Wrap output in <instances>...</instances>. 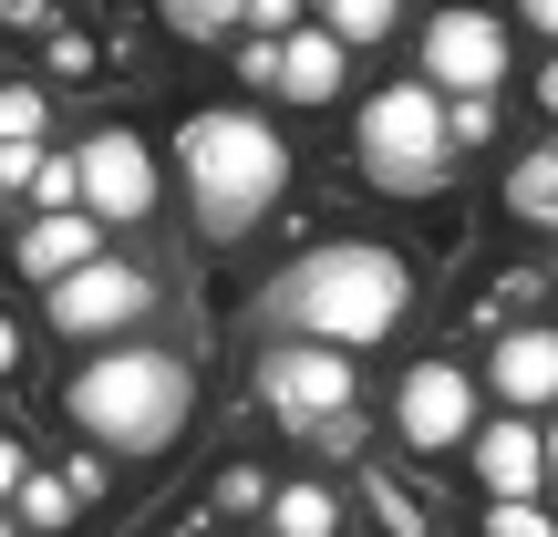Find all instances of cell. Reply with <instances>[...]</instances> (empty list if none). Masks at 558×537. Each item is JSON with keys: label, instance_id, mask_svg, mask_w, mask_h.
I'll use <instances>...</instances> for the list:
<instances>
[{"label": "cell", "instance_id": "1", "mask_svg": "<svg viewBox=\"0 0 558 537\" xmlns=\"http://www.w3.org/2000/svg\"><path fill=\"white\" fill-rule=\"evenodd\" d=\"M279 320H290V341L362 352V341L414 320V259L383 248V239H331V248H311V259L279 279Z\"/></svg>", "mask_w": 558, "mask_h": 537}, {"label": "cell", "instance_id": "2", "mask_svg": "<svg viewBox=\"0 0 558 537\" xmlns=\"http://www.w3.org/2000/svg\"><path fill=\"white\" fill-rule=\"evenodd\" d=\"M62 414L104 455H166L186 435V414H197V373L177 352H156V341H124V352H94L62 382Z\"/></svg>", "mask_w": 558, "mask_h": 537}, {"label": "cell", "instance_id": "3", "mask_svg": "<svg viewBox=\"0 0 558 537\" xmlns=\"http://www.w3.org/2000/svg\"><path fill=\"white\" fill-rule=\"evenodd\" d=\"M177 166H186V207H197L207 239H248V228L290 197V145H279V124L248 114V103L186 114L177 124Z\"/></svg>", "mask_w": 558, "mask_h": 537}, {"label": "cell", "instance_id": "4", "mask_svg": "<svg viewBox=\"0 0 558 537\" xmlns=\"http://www.w3.org/2000/svg\"><path fill=\"white\" fill-rule=\"evenodd\" d=\"M352 156H362V186L383 197H435L445 166H456V103L435 83H383L373 103L352 114Z\"/></svg>", "mask_w": 558, "mask_h": 537}, {"label": "cell", "instance_id": "5", "mask_svg": "<svg viewBox=\"0 0 558 537\" xmlns=\"http://www.w3.org/2000/svg\"><path fill=\"white\" fill-rule=\"evenodd\" d=\"M259 393H269V414L290 424V435H320L331 414H352V352H331V341H279L259 362Z\"/></svg>", "mask_w": 558, "mask_h": 537}, {"label": "cell", "instance_id": "6", "mask_svg": "<svg viewBox=\"0 0 558 537\" xmlns=\"http://www.w3.org/2000/svg\"><path fill=\"white\" fill-rule=\"evenodd\" d=\"M424 83L445 103H476L507 83V21L497 11H435L424 21Z\"/></svg>", "mask_w": 558, "mask_h": 537}, {"label": "cell", "instance_id": "7", "mask_svg": "<svg viewBox=\"0 0 558 537\" xmlns=\"http://www.w3.org/2000/svg\"><path fill=\"white\" fill-rule=\"evenodd\" d=\"M83 218H104V228H145L156 218V145H145L135 124H104V135L83 145Z\"/></svg>", "mask_w": 558, "mask_h": 537}, {"label": "cell", "instance_id": "8", "mask_svg": "<svg viewBox=\"0 0 558 537\" xmlns=\"http://www.w3.org/2000/svg\"><path fill=\"white\" fill-rule=\"evenodd\" d=\"M476 424V382H465V362H414V373L393 382V435L414 444V455H456V444Z\"/></svg>", "mask_w": 558, "mask_h": 537}, {"label": "cell", "instance_id": "9", "mask_svg": "<svg viewBox=\"0 0 558 537\" xmlns=\"http://www.w3.org/2000/svg\"><path fill=\"white\" fill-rule=\"evenodd\" d=\"M41 310H52V331H62V341H104V331H124V320L156 310V279H145L135 259H94L83 279L41 290Z\"/></svg>", "mask_w": 558, "mask_h": 537}, {"label": "cell", "instance_id": "10", "mask_svg": "<svg viewBox=\"0 0 558 537\" xmlns=\"http://www.w3.org/2000/svg\"><path fill=\"white\" fill-rule=\"evenodd\" d=\"M94 259H114V248H104V218H32L21 228V279H32V290H62V279H83Z\"/></svg>", "mask_w": 558, "mask_h": 537}, {"label": "cell", "instance_id": "11", "mask_svg": "<svg viewBox=\"0 0 558 537\" xmlns=\"http://www.w3.org/2000/svg\"><path fill=\"white\" fill-rule=\"evenodd\" d=\"M476 486H497V497H538L548 486V435L527 414H507V424H476Z\"/></svg>", "mask_w": 558, "mask_h": 537}, {"label": "cell", "instance_id": "12", "mask_svg": "<svg viewBox=\"0 0 558 537\" xmlns=\"http://www.w3.org/2000/svg\"><path fill=\"white\" fill-rule=\"evenodd\" d=\"M486 382H497V403H558V331L548 320H518L497 341V362H486Z\"/></svg>", "mask_w": 558, "mask_h": 537}, {"label": "cell", "instance_id": "13", "mask_svg": "<svg viewBox=\"0 0 558 537\" xmlns=\"http://www.w3.org/2000/svg\"><path fill=\"white\" fill-rule=\"evenodd\" d=\"M341 83H352V52H341L320 21H300V32L279 41V94H290V103H331Z\"/></svg>", "mask_w": 558, "mask_h": 537}, {"label": "cell", "instance_id": "14", "mask_svg": "<svg viewBox=\"0 0 558 537\" xmlns=\"http://www.w3.org/2000/svg\"><path fill=\"white\" fill-rule=\"evenodd\" d=\"M269 537H341V497L311 486V476L279 486V497H269Z\"/></svg>", "mask_w": 558, "mask_h": 537}, {"label": "cell", "instance_id": "15", "mask_svg": "<svg viewBox=\"0 0 558 537\" xmlns=\"http://www.w3.org/2000/svg\"><path fill=\"white\" fill-rule=\"evenodd\" d=\"M83 497H94V465H62V476H32L21 486V527H73Z\"/></svg>", "mask_w": 558, "mask_h": 537}, {"label": "cell", "instance_id": "16", "mask_svg": "<svg viewBox=\"0 0 558 537\" xmlns=\"http://www.w3.org/2000/svg\"><path fill=\"white\" fill-rule=\"evenodd\" d=\"M507 207H518V218H548V228H558V145L518 156V176H507Z\"/></svg>", "mask_w": 558, "mask_h": 537}, {"label": "cell", "instance_id": "17", "mask_svg": "<svg viewBox=\"0 0 558 537\" xmlns=\"http://www.w3.org/2000/svg\"><path fill=\"white\" fill-rule=\"evenodd\" d=\"M362 507H373V527H383V537H424V507H414V486H393L383 465L362 476Z\"/></svg>", "mask_w": 558, "mask_h": 537}, {"label": "cell", "instance_id": "18", "mask_svg": "<svg viewBox=\"0 0 558 537\" xmlns=\"http://www.w3.org/2000/svg\"><path fill=\"white\" fill-rule=\"evenodd\" d=\"M311 21L352 52V41H383V32H393V0H331V11H311Z\"/></svg>", "mask_w": 558, "mask_h": 537}, {"label": "cell", "instance_id": "19", "mask_svg": "<svg viewBox=\"0 0 558 537\" xmlns=\"http://www.w3.org/2000/svg\"><path fill=\"white\" fill-rule=\"evenodd\" d=\"M41 124H52V94L41 83H11L0 94V145H41Z\"/></svg>", "mask_w": 558, "mask_h": 537}, {"label": "cell", "instance_id": "20", "mask_svg": "<svg viewBox=\"0 0 558 537\" xmlns=\"http://www.w3.org/2000/svg\"><path fill=\"white\" fill-rule=\"evenodd\" d=\"M166 32H177V41H228V32H239V11H228V0H177Z\"/></svg>", "mask_w": 558, "mask_h": 537}, {"label": "cell", "instance_id": "21", "mask_svg": "<svg viewBox=\"0 0 558 537\" xmlns=\"http://www.w3.org/2000/svg\"><path fill=\"white\" fill-rule=\"evenodd\" d=\"M52 62H62V83H114L104 52H94V32H73V21H52Z\"/></svg>", "mask_w": 558, "mask_h": 537}, {"label": "cell", "instance_id": "22", "mask_svg": "<svg viewBox=\"0 0 558 537\" xmlns=\"http://www.w3.org/2000/svg\"><path fill=\"white\" fill-rule=\"evenodd\" d=\"M486 537H558V527H548L538 497H497V507H486Z\"/></svg>", "mask_w": 558, "mask_h": 537}, {"label": "cell", "instance_id": "23", "mask_svg": "<svg viewBox=\"0 0 558 537\" xmlns=\"http://www.w3.org/2000/svg\"><path fill=\"white\" fill-rule=\"evenodd\" d=\"M279 497V486L259 476V465H228V476H218V507H269Z\"/></svg>", "mask_w": 558, "mask_h": 537}, {"label": "cell", "instance_id": "24", "mask_svg": "<svg viewBox=\"0 0 558 537\" xmlns=\"http://www.w3.org/2000/svg\"><path fill=\"white\" fill-rule=\"evenodd\" d=\"M486 135H497V94H476V103H456V156H465V145H486Z\"/></svg>", "mask_w": 558, "mask_h": 537}, {"label": "cell", "instance_id": "25", "mask_svg": "<svg viewBox=\"0 0 558 537\" xmlns=\"http://www.w3.org/2000/svg\"><path fill=\"white\" fill-rule=\"evenodd\" d=\"M239 73L259 83V94H279V41H259V32H248V52H239Z\"/></svg>", "mask_w": 558, "mask_h": 537}, {"label": "cell", "instance_id": "26", "mask_svg": "<svg viewBox=\"0 0 558 537\" xmlns=\"http://www.w3.org/2000/svg\"><path fill=\"white\" fill-rule=\"evenodd\" d=\"M311 444H320V455H352V444H362V414H331V424H320Z\"/></svg>", "mask_w": 558, "mask_h": 537}, {"label": "cell", "instance_id": "27", "mask_svg": "<svg viewBox=\"0 0 558 537\" xmlns=\"http://www.w3.org/2000/svg\"><path fill=\"white\" fill-rule=\"evenodd\" d=\"M527 32H538L548 52H558V0H538V11H527Z\"/></svg>", "mask_w": 558, "mask_h": 537}, {"label": "cell", "instance_id": "28", "mask_svg": "<svg viewBox=\"0 0 558 537\" xmlns=\"http://www.w3.org/2000/svg\"><path fill=\"white\" fill-rule=\"evenodd\" d=\"M538 114L558 124V52H548V73H538Z\"/></svg>", "mask_w": 558, "mask_h": 537}, {"label": "cell", "instance_id": "29", "mask_svg": "<svg viewBox=\"0 0 558 537\" xmlns=\"http://www.w3.org/2000/svg\"><path fill=\"white\" fill-rule=\"evenodd\" d=\"M548 476H558V424H548Z\"/></svg>", "mask_w": 558, "mask_h": 537}]
</instances>
